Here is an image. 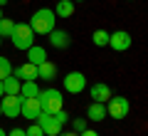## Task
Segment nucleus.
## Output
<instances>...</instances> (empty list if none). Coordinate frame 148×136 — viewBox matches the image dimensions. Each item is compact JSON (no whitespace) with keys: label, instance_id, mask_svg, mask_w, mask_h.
Returning a JSON list of instances; mask_svg holds the SVG:
<instances>
[{"label":"nucleus","instance_id":"nucleus-7","mask_svg":"<svg viewBox=\"0 0 148 136\" xmlns=\"http://www.w3.org/2000/svg\"><path fill=\"white\" fill-rule=\"evenodd\" d=\"M62 84H64V89H67V92L79 94V92H84V89H86V77H84L82 72H69L67 77L62 79Z\"/></svg>","mask_w":148,"mask_h":136},{"label":"nucleus","instance_id":"nucleus-24","mask_svg":"<svg viewBox=\"0 0 148 136\" xmlns=\"http://www.w3.org/2000/svg\"><path fill=\"white\" fill-rule=\"evenodd\" d=\"M52 116H54V119H57V121H59V124H62V126H64V124H67V121H69V119H72V116H69V114H67V111H64V109H59V111H57V114H52Z\"/></svg>","mask_w":148,"mask_h":136},{"label":"nucleus","instance_id":"nucleus-20","mask_svg":"<svg viewBox=\"0 0 148 136\" xmlns=\"http://www.w3.org/2000/svg\"><path fill=\"white\" fill-rule=\"evenodd\" d=\"M10 74H12V64H10V59L0 55V79L10 77Z\"/></svg>","mask_w":148,"mask_h":136},{"label":"nucleus","instance_id":"nucleus-31","mask_svg":"<svg viewBox=\"0 0 148 136\" xmlns=\"http://www.w3.org/2000/svg\"><path fill=\"white\" fill-rule=\"evenodd\" d=\"M0 20H3V8H0Z\"/></svg>","mask_w":148,"mask_h":136},{"label":"nucleus","instance_id":"nucleus-29","mask_svg":"<svg viewBox=\"0 0 148 136\" xmlns=\"http://www.w3.org/2000/svg\"><path fill=\"white\" fill-rule=\"evenodd\" d=\"M0 136H8V131H5V129H0Z\"/></svg>","mask_w":148,"mask_h":136},{"label":"nucleus","instance_id":"nucleus-22","mask_svg":"<svg viewBox=\"0 0 148 136\" xmlns=\"http://www.w3.org/2000/svg\"><path fill=\"white\" fill-rule=\"evenodd\" d=\"M25 134H27V136H45V131L40 129V124H37V121H32V124L25 129Z\"/></svg>","mask_w":148,"mask_h":136},{"label":"nucleus","instance_id":"nucleus-34","mask_svg":"<svg viewBox=\"0 0 148 136\" xmlns=\"http://www.w3.org/2000/svg\"><path fill=\"white\" fill-rule=\"evenodd\" d=\"M0 114H3V109H0Z\"/></svg>","mask_w":148,"mask_h":136},{"label":"nucleus","instance_id":"nucleus-32","mask_svg":"<svg viewBox=\"0 0 148 136\" xmlns=\"http://www.w3.org/2000/svg\"><path fill=\"white\" fill-rule=\"evenodd\" d=\"M72 3H82V0H72Z\"/></svg>","mask_w":148,"mask_h":136},{"label":"nucleus","instance_id":"nucleus-4","mask_svg":"<svg viewBox=\"0 0 148 136\" xmlns=\"http://www.w3.org/2000/svg\"><path fill=\"white\" fill-rule=\"evenodd\" d=\"M104 106H106V116H111V119H126L131 111V104L126 97H109Z\"/></svg>","mask_w":148,"mask_h":136},{"label":"nucleus","instance_id":"nucleus-19","mask_svg":"<svg viewBox=\"0 0 148 136\" xmlns=\"http://www.w3.org/2000/svg\"><path fill=\"white\" fill-rule=\"evenodd\" d=\"M91 42H94L96 47H106V45H109V32H106V30H94Z\"/></svg>","mask_w":148,"mask_h":136},{"label":"nucleus","instance_id":"nucleus-1","mask_svg":"<svg viewBox=\"0 0 148 136\" xmlns=\"http://www.w3.org/2000/svg\"><path fill=\"white\" fill-rule=\"evenodd\" d=\"M54 17H57V15H54L49 8H40V10L32 12V17H30L27 25L32 27L35 35H49V32L54 30Z\"/></svg>","mask_w":148,"mask_h":136},{"label":"nucleus","instance_id":"nucleus-30","mask_svg":"<svg viewBox=\"0 0 148 136\" xmlns=\"http://www.w3.org/2000/svg\"><path fill=\"white\" fill-rule=\"evenodd\" d=\"M3 5H8V0H0V8H3Z\"/></svg>","mask_w":148,"mask_h":136},{"label":"nucleus","instance_id":"nucleus-16","mask_svg":"<svg viewBox=\"0 0 148 136\" xmlns=\"http://www.w3.org/2000/svg\"><path fill=\"white\" fill-rule=\"evenodd\" d=\"M52 12H54L57 17H72V15H74V3H72V0H59L57 5H54Z\"/></svg>","mask_w":148,"mask_h":136},{"label":"nucleus","instance_id":"nucleus-23","mask_svg":"<svg viewBox=\"0 0 148 136\" xmlns=\"http://www.w3.org/2000/svg\"><path fill=\"white\" fill-rule=\"evenodd\" d=\"M69 121L74 124V131H77V134H82L84 129H89V121L86 119H69Z\"/></svg>","mask_w":148,"mask_h":136},{"label":"nucleus","instance_id":"nucleus-25","mask_svg":"<svg viewBox=\"0 0 148 136\" xmlns=\"http://www.w3.org/2000/svg\"><path fill=\"white\" fill-rule=\"evenodd\" d=\"M8 136H27V134H25V129H17L15 126L12 131H8Z\"/></svg>","mask_w":148,"mask_h":136},{"label":"nucleus","instance_id":"nucleus-9","mask_svg":"<svg viewBox=\"0 0 148 136\" xmlns=\"http://www.w3.org/2000/svg\"><path fill=\"white\" fill-rule=\"evenodd\" d=\"M37 124H40V129L45 131V136H57L59 131H62V124H59L52 114H45V111L37 116Z\"/></svg>","mask_w":148,"mask_h":136},{"label":"nucleus","instance_id":"nucleus-33","mask_svg":"<svg viewBox=\"0 0 148 136\" xmlns=\"http://www.w3.org/2000/svg\"><path fill=\"white\" fill-rule=\"evenodd\" d=\"M0 45H3V37H0Z\"/></svg>","mask_w":148,"mask_h":136},{"label":"nucleus","instance_id":"nucleus-15","mask_svg":"<svg viewBox=\"0 0 148 136\" xmlns=\"http://www.w3.org/2000/svg\"><path fill=\"white\" fill-rule=\"evenodd\" d=\"M25 52H27V62H32L35 67H37V64H42L45 59H47V50L40 47V45H32V47H27Z\"/></svg>","mask_w":148,"mask_h":136},{"label":"nucleus","instance_id":"nucleus-28","mask_svg":"<svg viewBox=\"0 0 148 136\" xmlns=\"http://www.w3.org/2000/svg\"><path fill=\"white\" fill-rule=\"evenodd\" d=\"M5 94V89H3V79H0V97Z\"/></svg>","mask_w":148,"mask_h":136},{"label":"nucleus","instance_id":"nucleus-26","mask_svg":"<svg viewBox=\"0 0 148 136\" xmlns=\"http://www.w3.org/2000/svg\"><path fill=\"white\" fill-rule=\"evenodd\" d=\"M79 136H99V134H96V131H91V129H84Z\"/></svg>","mask_w":148,"mask_h":136},{"label":"nucleus","instance_id":"nucleus-5","mask_svg":"<svg viewBox=\"0 0 148 136\" xmlns=\"http://www.w3.org/2000/svg\"><path fill=\"white\" fill-rule=\"evenodd\" d=\"M20 104H22V97L20 94H3L0 97V109L8 119H15L20 116Z\"/></svg>","mask_w":148,"mask_h":136},{"label":"nucleus","instance_id":"nucleus-17","mask_svg":"<svg viewBox=\"0 0 148 136\" xmlns=\"http://www.w3.org/2000/svg\"><path fill=\"white\" fill-rule=\"evenodd\" d=\"M40 94V87H37V79H25L20 84V97H37Z\"/></svg>","mask_w":148,"mask_h":136},{"label":"nucleus","instance_id":"nucleus-21","mask_svg":"<svg viewBox=\"0 0 148 136\" xmlns=\"http://www.w3.org/2000/svg\"><path fill=\"white\" fill-rule=\"evenodd\" d=\"M12 27H15V20H8V17H3V20H0V37H10Z\"/></svg>","mask_w":148,"mask_h":136},{"label":"nucleus","instance_id":"nucleus-11","mask_svg":"<svg viewBox=\"0 0 148 136\" xmlns=\"http://www.w3.org/2000/svg\"><path fill=\"white\" fill-rule=\"evenodd\" d=\"M89 97H91V101H101V104H104V101L111 97V89H109V84H104V82H96V84H91V89H89Z\"/></svg>","mask_w":148,"mask_h":136},{"label":"nucleus","instance_id":"nucleus-18","mask_svg":"<svg viewBox=\"0 0 148 136\" xmlns=\"http://www.w3.org/2000/svg\"><path fill=\"white\" fill-rule=\"evenodd\" d=\"M20 84L22 82L17 77H12V74L3 79V89H5V94H20Z\"/></svg>","mask_w":148,"mask_h":136},{"label":"nucleus","instance_id":"nucleus-27","mask_svg":"<svg viewBox=\"0 0 148 136\" xmlns=\"http://www.w3.org/2000/svg\"><path fill=\"white\" fill-rule=\"evenodd\" d=\"M57 136H79V134H77V131H59Z\"/></svg>","mask_w":148,"mask_h":136},{"label":"nucleus","instance_id":"nucleus-6","mask_svg":"<svg viewBox=\"0 0 148 136\" xmlns=\"http://www.w3.org/2000/svg\"><path fill=\"white\" fill-rule=\"evenodd\" d=\"M131 35H128L126 30H116V32H109V47L114 50V52H126L128 47H131Z\"/></svg>","mask_w":148,"mask_h":136},{"label":"nucleus","instance_id":"nucleus-12","mask_svg":"<svg viewBox=\"0 0 148 136\" xmlns=\"http://www.w3.org/2000/svg\"><path fill=\"white\" fill-rule=\"evenodd\" d=\"M12 77H17L20 82H25V79H37V67L32 62H25V64H20V67L12 69Z\"/></svg>","mask_w":148,"mask_h":136},{"label":"nucleus","instance_id":"nucleus-14","mask_svg":"<svg viewBox=\"0 0 148 136\" xmlns=\"http://www.w3.org/2000/svg\"><path fill=\"white\" fill-rule=\"evenodd\" d=\"M106 119V106L101 101H91L86 109V121H104Z\"/></svg>","mask_w":148,"mask_h":136},{"label":"nucleus","instance_id":"nucleus-3","mask_svg":"<svg viewBox=\"0 0 148 136\" xmlns=\"http://www.w3.org/2000/svg\"><path fill=\"white\" fill-rule=\"evenodd\" d=\"M10 40H12L15 50H27L35 45V32H32V27L27 22H15V27L10 32Z\"/></svg>","mask_w":148,"mask_h":136},{"label":"nucleus","instance_id":"nucleus-2","mask_svg":"<svg viewBox=\"0 0 148 136\" xmlns=\"http://www.w3.org/2000/svg\"><path fill=\"white\" fill-rule=\"evenodd\" d=\"M37 101H40V109L45 114H57L59 109H64V97L59 89H45L37 94Z\"/></svg>","mask_w":148,"mask_h":136},{"label":"nucleus","instance_id":"nucleus-13","mask_svg":"<svg viewBox=\"0 0 148 136\" xmlns=\"http://www.w3.org/2000/svg\"><path fill=\"white\" fill-rule=\"evenodd\" d=\"M54 74H57V64L45 59L42 64H37V79H42V82H52Z\"/></svg>","mask_w":148,"mask_h":136},{"label":"nucleus","instance_id":"nucleus-8","mask_svg":"<svg viewBox=\"0 0 148 136\" xmlns=\"http://www.w3.org/2000/svg\"><path fill=\"white\" fill-rule=\"evenodd\" d=\"M20 114L25 116V119H30V121H37V116L42 114V109H40V101H37V97H22Z\"/></svg>","mask_w":148,"mask_h":136},{"label":"nucleus","instance_id":"nucleus-10","mask_svg":"<svg viewBox=\"0 0 148 136\" xmlns=\"http://www.w3.org/2000/svg\"><path fill=\"white\" fill-rule=\"evenodd\" d=\"M47 37H49V45H52L54 50H67L69 45H72V37H69L67 30H57V27H54Z\"/></svg>","mask_w":148,"mask_h":136}]
</instances>
